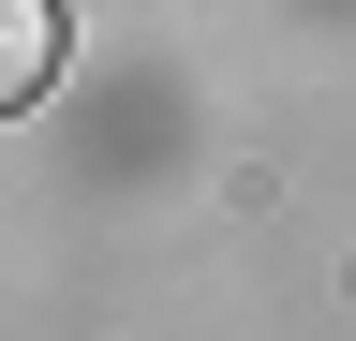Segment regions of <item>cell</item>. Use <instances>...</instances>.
<instances>
[{
    "mask_svg": "<svg viewBox=\"0 0 356 341\" xmlns=\"http://www.w3.org/2000/svg\"><path fill=\"white\" fill-rule=\"evenodd\" d=\"M44 74H60V0H0V90H44Z\"/></svg>",
    "mask_w": 356,
    "mask_h": 341,
    "instance_id": "obj_1",
    "label": "cell"
}]
</instances>
